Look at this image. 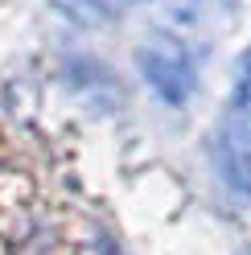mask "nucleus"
Returning a JSON list of instances; mask_svg holds the SVG:
<instances>
[{
  "instance_id": "f257e3e1",
  "label": "nucleus",
  "mask_w": 251,
  "mask_h": 255,
  "mask_svg": "<svg viewBox=\"0 0 251 255\" xmlns=\"http://www.w3.org/2000/svg\"><path fill=\"white\" fill-rule=\"evenodd\" d=\"M144 74H148V83L152 91H161L165 99H185L194 87V66H190V58H185V50L177 41H156L144 50Z\"/></svg>"
},
{
  "instance_id": "f03ea898",
  "label": "nucleus",
  "mask_w": 251,
  "mask_h": 255,
  "mask_svg": "<svg viewBox=\"0 0 251 255\" xmlns=\"http://www.w3.org/2000/svg\"><path fill=\"white\" fill-rule=\"evenodd\" d=\"M223 173L235 189L251 194V111H235L223 132Z\"/></svg>"
},
{
  "instance_id": "7ed1b4c3",
  "label": "nucleus",
  "mask_w": 251,
  "mask_h": 255,
  "mask_svg": "<svg viewBox=\"0 0 251 255\" xmlns=\"http://www.w3.org/2000/svg\"><path fill=\"white\" fill-rule=\"evenodd\" d=\"M239 107L251 111V58L243 62V78H239Z\"/></svg>"
},
{
  "instance_id": "20e7f679",
  "label": "nucleus",
  "mask_w": 251,
  "mask_h": 255,
  "mask_svg": "<svg viewBox=\"0 0 251 255\" xmlns=\"http://www.w3.org/2000/svg\"><path fill=\"white\" fill-rule=\"evenodd\" d=\"M247 255H251V251H247Z\"/></svg>"
}]
</instances>
